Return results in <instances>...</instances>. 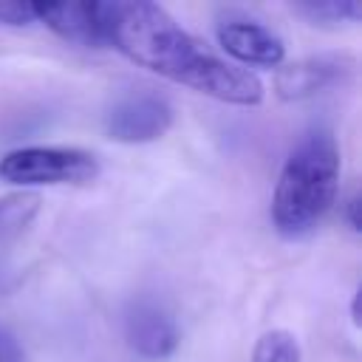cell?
Wrapping results in <instances>:
<instances>
[{
    "label": "cell",
    "instance_id": "obj_1",
    "mask_svg": "<svg viewBox=\"0 0 362 362\" xmlns=\"http://www.w3.org/2000/svg\"><path fill=\"white\" fill-rule=\"evenodd\" d=\"M102 17L107 45L119 48L130 62L218 102L243 107L263 102V82L249 68L221 59L181 28L164 6L150 0H113L102 3Z\"/></svg>",
    "mask_w": 362,
    "mask_h": 362
},
{
    "label": "cell",
    "instance_id": "obj_2",
    "mask_svg": "<svg viewBox=\"0 0 362 362\" xmlns=\"http://www.w3.org/2000/svg\"><path fill=\"white\" fill-rule=\"evenodd\" d=\"M339 192V147L331 133H308L286 158L274 198L272 221L280 235L300 238L311 232L334 206Z\"/></svg>",
    "mask_w": 362,
    "mask_h": 362
},
{
    "label": "cell",
    "instance_id": "obj_3",
    "mask_svg": "<svg viewBox=\"0 0 362 362\" xmlns=\"http://www.w3.org/2000/svg\"><path fill=\"white\" fill-rule=\"evenodd\" d=\"M99 175V161L76 147H20L0 158V178L14 187L88 184Z\"/></svg>",
    "mask_w": 362,
    "mask_h": 362
},
{
    "label": "cell",
    "instance_id": "obj_4",
    "mask_svg": "<svg viewBox=\"0 0 362 362\" xmlns=\"http://www.w3.org/2000/svg\"><path fill=\"white\" fill-rule=\"evenodd\" d=\"M173 127V107L156 93L119 96L105 113V133L122 144H147Z\"/></svg>",
    "mask_w": 362,
    "mask_h": 362
},
{
    "label": "cell",
    "instance_id": "obj_5",
    "mask_svg": "<svg viewBox=\"0 0 362 362\" xmlns=\"http://www.w3.org/2000/svg\"><path fill=\"white\" fill-rule=\"evenodd\" d=\"M356 59L348 54H314L277 71L274 90L283 102H303L331 88H342L354 79Z\"/></svg>",
    "mask_w": 362,
    "mask_h": 362
},
{
    "label": "cell",
    "instance_id": "obj_6",
    "mask_svg": "<svg viewBox=\"0 0 362 362\" xmlns=\"http://www.w3.org/2000/svg\"><path fill=\"white\" fill-rule=\"evenodd\" d=\"M124 334L130 348L147 359H167L178 348V325L156 300H136L127 308Z\"/></svg>",
    "mask_w": 362,
    "mask_h": 362
},
{
    "label": "cell",
    "instance_id": "obj_7",
    "mask_svg": "<svg viewBox=\"0 0 362 362\" xmlns=\"http://www.w3.org/2000/svg\"><path fill=\"white\" fill-rule=\"evenodd\" d=\"M37 23H45L57 37L82 48H105L102 3H34Z\"/></svg>",
    "mask_w": 362,
    "mask_h": 362
},
{
    "label": "cell",
    "instance_id": "obj_8",
    "mask_svg": "<svg viewBox=\"0 0 362 362\" xmlns=\"http://www.w3.org/2000/svg\"><path fill=\"white\" fill-rule=\"evenodd\" d=\"M218 42L232 59L243 65L277 68L286 59L283 40L269 25L255 20H223L218 25Z\"/></svg>",
    "mask_w": 362,
    "mask_h": 362
},
{
    "label": "cell",
    "instance_id": "obj_9",
    "mask_svg": "<svg viewBox=\"0 0 362 362\" xmlns=\"http://www.w3.org/2000/svg\"><path fill=\"white\" fill-rule=\"evenodd\" d=\"M291 11L305 17L311 25L339 28L348 23H359L362 3H356V0H317V3H294Z\"/></svg>",
    "mask_w": 362,
    "mask_h": 362
},
{
    "label": "cell",
    "instance_id": "obj_10",
    "mask_svg": "<svg viewBox=\"0 0 362 362\" xmlns=\"http://www.w3.org/2000/svg\"><path fill=\"white\" fill-rule=\"evenodd\" d=\"M42 198L31 189L23 192H8L0 198V240L17 238L23 229H28V223L37 218Z\"/></svg>",
    "mask_w": 362,
    "mask_h": 362
},
{
    "label": "cell",
    "instance_id": "obj_11",
    "mask_svg": "<svg viewBox=\"0 0 362 362\" xmlns=\"http://www.w3.org/2000/svg\"><path fill=\"white\" fill-rule=\"evenodd\" d=\"M300 342L286 328H272L260 334L252 351V362H300Z\"/></svg>",
    "mask_w": 362,
    "mask_h": 362
},
{
    "label": "cell",
    "instance_id": "obj_12",
    "mask_svg": "<svg viewBox=\"0 0 362 362\" xmlns=\"http://www.w3.org/2000/svg\"><path fill=\"white\" fill-rule=\"evenodd\" d=\"M0 23L3 25H31L37 23L34 3H20V0H0Z\"/></svg>",
    "mask_w": 362,
    "mask_h": 362
},
{
    "label": "cell",
    "instance_id": "obj_13",
    "mask_svg": "<svg viewBox=\"0 0 362 362\" xmlns=\"http://www.w3.org/2000/svg\"><path fill=\"white\" fill-rule=\"evenodd\" d=\"M0 362H23V351L20 342L14 339V334L8 328L0 325Z\"/></svg>",
    "mask_w": 362,
    "mask_h": 362
},
{
    "label": "cell",
    "instance_id": "obj_14",
    "mask_svg": "<svg viewBox=\"0 0 362 362\" xmlns=\"http://www.w3.org/2000/svg\"><path fill=\"white\" fill-rule=\"evenodd\" d=\"M345 218H348V226H351L354 232L362 229V226H359V195H356V192L345 201Z\"/></svg>",
    "mask_w": 362,
    "mask_h": 362
},
{
    "label": "cell",
    "instance_id": "obj_15",
    "mask_svg": "<svg viewBox=\"0 0 362 362\" xmlns=\"http://www.w3.org/2000/svg\"><path fill=\"white\" fill-rule=\"evenodd\" d=\"M351 322L359 325V291L354 294V303H351Z\"/></svg>",
    "mask_w": 362,
    "mask_h": 362
}]
</instances>
